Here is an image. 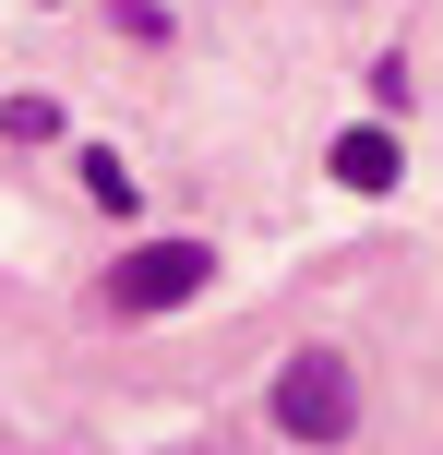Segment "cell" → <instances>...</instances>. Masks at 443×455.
<instances>
[{
	"mask_svg": "<svg viewBox=\"0 0 443 455\" xmlns=\"http://www.w3.org/2000/svg\"><path fill=\"white\" fill-rule=\"evenodd\" d=\"M84 192H96L108 216H132V168H120V156H84Z\"/></svg>",
	"mask_w": 443,
	"mask_h": 455,
	"instance_id": "5",
	"label": "cell"
},
{
	"mask_svg": "<svg viewBox=\"0 0 443 455\" xmlns=\"http://www.w3.org/2000/svg\"><path fill=\"white\" fill-rule=\"evenodd\" d=\"M204 275H216L204 240H132L108 264V312L120 323H156V312H180V299H204Z\"/></svg>",
	"mask_w": 443,
	"mask_h": 455,
	"instance_id": "2",
	"label": "cell"
},
{
	"mask_svg": "<svg viewBox=\"0 0 443 455\" xmlns=\"http://www.w3.org/2000/svg\"><path fill=\"white\" fill-rule=\"evenodd\" d=\"M407 144L396 132H336V192H396Z\"/></svg>",
	"mask_w": 443,
	"mask_h": 455,
	"instance_id": "3",
	"label": "cell"
},
{
	"mask_svg": "<svg viewBox=\"0 0 443 455\" xmlns=\"http://www.w3.org/2000/svg\"><path fill=\"white\" fill-rule=\"evenodd\" d=\"M276 432L312 443V455H336V443L360 432V371L336 360V347H300V360L276 371Z\"/></svg>",
	"mask_w": 443,
	"mask_h": 455,
	"instance_id": "1",
	"label": "cell"
},
{
	"mask_svg": "<svg viewBox=\"0 0 443 455\" xmlns=\"http://www.w3.org/2000/svg\"><path fill=\"white\" fill-rule=\"evenodd\" d=\"M108 24H120V36H144V48L168 36V12H156V0H108Z\"/></svg>",
	"mask_w": 443,
	"mask_h": 455,
	"instance_id": "6",
	"label": "cell"
},
{
	"mask_svg": "<svg viewBox=\"0 0 443 455\" xmlns=\"http://www.w3.org/2000/svg\"><path fill=\"white\" fill-rule=\"evenodd\" d=\"M0 132H12V144H48V132H60V108H48V96H12V108H0Z\"/></svg>",
	"mask_w": 443,
	"mask_h": 455,
	"instance_id": "4",
	"label": "cell"
}]
</instances>
